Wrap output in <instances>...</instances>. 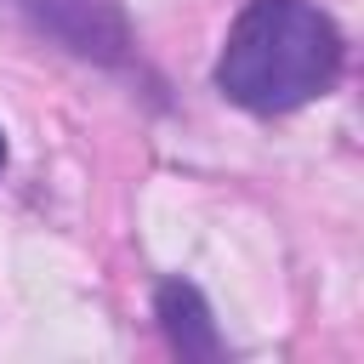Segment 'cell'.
I'll return each instance as SVG.
<instances>
[{"label": "cell", "mask_w": 364, "mask_h": 364, "mask_svg": "<svg viewBox=\"0 0 364 364\" xmlns=\"http://www.w3.org/2000/svg\"><path fill=\"white\" fill-rule=\"evenodd\" d=\"M341 80V28L307 0H250L216 57V91L250 114H290Z\"/></svg>", "instance_id": "1"}, {"label": "cell", "mask_w": 364, "mask_h": 364, "mask_svg": "<svg viewBox=\"0 0 364 364\" xmlns=\"http://www.w3.org/2000/svg\"><path fill=\"white\" fill-rule=\"evenodd\" d=\"M11 6L40 34L68 46L74 57H91L108 68H119L131 57V28H125V11L114 0H11Z\"/></svg>", "instance_id": "2"}, {"label": "cell", "mask_w": 364, "mask_h": 364, "mask_svg": "<svg viewBox=\"0 0 364 364\" xmlns=\"http://www.w3.org/2000/svg\"><path fill=\"white\" fill-rule=\"evenodd\" d=\"M159 324H165V336H171V347H176L182 358H216V353H222V336H216V324H210L205 296H199L193 284H182V279L159 284Z\"/></svg>", "instance_id": "3"}, {"label": "cell", "mask_w": 364, "mask_h": 364, "mask_svg": "<svg viewBox=\"0 0 364 364\" xmlns=\"http://www.w3.org/2000/svg\"><path fill=\"white\" fill-rule=\"evenodd\" d=\"M0 165H6V136H0Z\"/></svg>", "instance_id": "4"}]
</instances>
